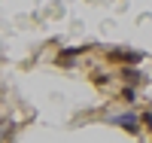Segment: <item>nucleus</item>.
I'll use <instances>...</instances> for the list:
<instances>
[{
    "label": "nucleus",
    "instance_id": "1",
    "mask_svg": "<svg viewBox=\"0 0 152 143\" xmlns=\"http://www.w3.org/2000/svg\"><path fill=\"white\" fill-rule=\"evenodd\" d=\"M107 122H110V125H119L125 134H134V137L143 131V125H140V113H134L131 107H128V110H122V113H110V116H107Z\"/></svg>",
    "mask_w": 152,
    "mask_h": 143
},
{
    "label": "nucleus",
    "instance_id": "6",
    "mask_svg": "<svg viewBox=\"0 0 152 143\" xmlns=\"http://www.w3.org/2000/svg\"><path fill=\"white\" fill-rule=\"evenodd\" d=\"M140 125L146 128V131H152V110H143L140 113Z\"/></svg>",
    "mask_w": 152,
    "mask_h": 143
},
{
    "label": "nucleus",
    "instance_id": "5",
    "mask_svg": "<svg viewBox=\"0 0 152 143\" xmlns=\"http://www.w3.org/2000/svg\"><path fill=\"white\" fill-rule=\"evenodd\" d=\"M88 79H91V85H97V88H110L113 76H110V73H104V70H94V73H88Z\"/></svg>",
    "mask_w": 152,
    "mask_h": 143
},
{
    "label": "nucleus",
    "instance_id": "2",
    "mask_svg": "<svg viewBox=\"0 0 152 143\" xmlns=\"http://www.w3.org/2000/svg\"><path fill=\"white\" fill-rule=\"evenodd\" d=\"M104 58L110 64H119V67L122 64H137V67H140L143 58H146V52H140V49H107Z\"/></svg>",
    "mask_w": 152,
    "mask_h": 143
},
{
    "label": "nucleus",
    "instance_id": "3",
    "mask_svg": "<svg viewBox=\"0 0 152 143\" xmlns=\"http://www.w3.org/2000/svg\"><path fill=\"white\" fill-rule=\"evenodd\" d=\"M119 76H122L125 85H137V88L146 82V73L137 67V64H122V67H119Z\"/></svg>",
    "mask_w": 152,
    "mask_h": 143
},
{
    "label": "nucleus",
    "instance_id": "4",
    "mask_svg": "<svg viewBox=\"0 0 152 143\" xmlns=\"http://www.w3.org/2000/svg\"><path fill=\"white\" fill-rule=\"evenodd\" d=\"M119 100L125 103V107H134V103L140 100V88H137V85H122V92H119Z\"/></svg>",
    "mask_w": 152,
    "mask_h": 143
}]
</instances>
